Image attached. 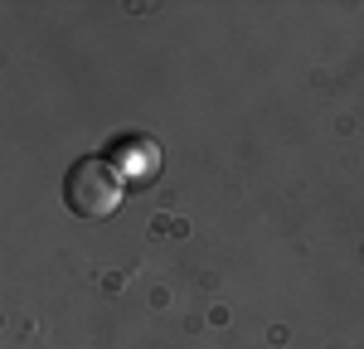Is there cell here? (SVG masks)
<instances>
[{
	"instance_id": "1",
	"label": "cell",
	"mask_w": 364,
	"mask_h": 349,
	"mask_svg": "<svg viewBox=\"0 0 364 349\" xmlns=\"http://www.w3.org/2000/svg\"><path fill=\"white\" fill-rule=\"evenodd\" d=\"M127 199V174L112 165V155H78L63 174V204L78 218H112Z\"/></svg>"
},
{
	"instance_id": "2",
	"label": "cell",
	"mask_w": 364,
	"mask_h": 349,
	"mask_svg": "<svg viewBox=\"0 0 364 349\" xmlns=\"http://www.w3.org/2000/svg\"><path fill=\"white\" fill-rule=\"evenodd\" d=\"M112 165L122 174H127V184L132 179H151V174L161 170V150L146 141V136H117V155H112Z\"/></svg>"
}]
</instances>
